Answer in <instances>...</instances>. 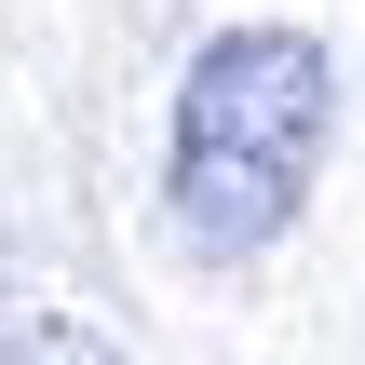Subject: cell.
I'll use <instances>...</instances> for the list:
<instances>
[{
    "mask_svg": "<svg viewBox=\"0 0 365 365\" xmlns=\"http://www.w3.org/2000/svg\"><path fill=\"white\" fill-rule=\"evenodd\" d=\"M325 135H339V68H325L312 27H230V41H203L190 81H176V176H163L176 230L203 257L284 244V217L312 203Z\"/></svg>",
    "mask_w": 365,
    "mask_h": 365,
    "instance_id": "cell-1",
    "label": "cell"
},
{
    "mask_svg": "<svg viewBox=\"0 0 365 365\" xmlns=\"http://www.w3.org/2000/svg\"><path fill=\"white\" fill-rule=\"evenodd\" d=\"M0 365H122L95 325H68V312H27L14 339H0Z\"/></svg>",
    "mask_w": 365,
    "mask_h": 365,
    "instance_id": "cell-2",
    "label": "cell"
}]
</instances>
